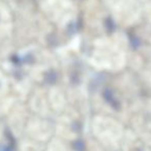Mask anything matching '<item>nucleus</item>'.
<instances>
[{
    "label": "nucleus",
    "mask_w": 151,
    "mask_h": 151,
    "mask_svg": "<svg viewBox=\"0 0 151 151\" xmlns=\"http://www.w3.org/2000/svg\"><path fill=\"white\" fill-rule=\"evenodd\" d=\"M92 132L99 144L107 148H118L124 139L123 127L113 118L96 117L93 120Z\"/></svg>",
    "instance_id": "1"
},
{
    "label": "nucleus",
    "mask_w": 151,
    "mask_h": 151,
    "mask_svg": "<svg viewBox=\"0 0 151 151\" xmlns=\"http://www.w3.org/2000/svg\"><path fill=\"white\" fill-rule=\"evenodd\" d=\"M150 9H151V6H150ZM150 15H151V13H150Z\"/></svg>",
    "instance_id": "6"
},
{
    "label": "nucleus",
    "mask_w": 151,
    "mask_h": 151,
    "mask_svg": "<svg viewBox=\"0 0 151 151\" xmlns=\"http://www.w3.org/2000/svg\"><path fill=\"white\" fill-rule=\"evenodd\" d=\"M26 132L28 134V139L40 144H44L48 143L52 139L53 128L48 121L36 118L28 122Z\"/></svg>",
    "instance_id": "2"
},
{
    "label": "nucleus",
    "mask_w": 151,
    "mask_h": 151,
    "mask_svg": "<svg viewBox=\"0 0 151 151\" xmlns=\"http://www.w3.org/2000/svg\"><path fill=\"white\" fill-rule=\"evenodd\" d=\"M118 48L112 46V45H104L101 48H97V50L95 51L94 58L95 59H103L101 64L105 67H113L114 65L118 66L119 64V59L122 57L121 53L119 52V50H117Z\"/></svg>",
    "instance_id": "3"
},
{
    "label": "nucleus",
    "mask_w": 151,
    "mask_h": 151,
    "mask_svg": "<svg viewBox=\"0 0 151 151\" xmlns=\"http://www.w3.org/2000/svg\"><path fill=\"white\" fill-rule=\"evenodd\" d=\"M45 151H69V148L66 143L56 138L49 141Z\"/></svg>",
    "instance_id": "5"
},
{
    "label": "nucleus",
    "mask_w": 151,
    "mask_h": 151,
    "mask_svg": "<svg viewBox=\"0 0 151 151\" xmlns=\"http://www.w3.org/2000/svg\"><path fill=\"white\" fill-rule=\"evenodd\" d=\"M18 151H45V149L40 143L34 142L30 139H26L20 143Z\"/></svg>",
    "instance_id": "4"
}]
</instances>
